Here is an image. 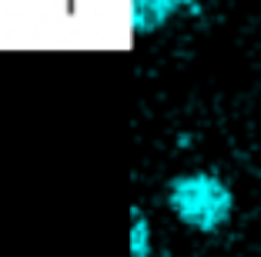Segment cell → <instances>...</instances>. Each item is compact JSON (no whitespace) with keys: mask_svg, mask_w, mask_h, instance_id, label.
<instances>
[{"mask_svg":"<svg viewBox=\"0 0 261 257\" xmlns=\"http://www.w3.org/2000/svg\"><path fill=\"white\" fill-rule=\"evenodd\" d=\"M151 254V231L141 214H134V231H130V257H147Z\"/></svg>","mask_w":261,"mask_h":257,"instance_id":"cell-3","label":"cell"},{"mask_svg":"<svg viewBox=\"0 0 261 257\" xmlns=\"http://www.w3.org/2000/svg\"><path fill=\"white\" fill-rule=\"evenodd\" d=\"M185 4H191V0H134V27L138 31H154L171 14H177Z\"/></svg>","mask_w":261,"mask_h":257,"instance_id":"cell-2","label":"cell"},{"mask_svg":"<svg viewBox=\"0 0 261 257\" xmlns=\"http://www.w3.org/2000/svg\"><path fill=\"white\" fill-rule=\"evenodd\" d=\"M168 204L185 227L201 231V234H215L234 214V194L221 177L198 170V174L174 177L168 184Z\"/></svg>","mask_w":261,"mask_h":257,"instance_id":"cell-1","label":"cell"}]
</instances>
